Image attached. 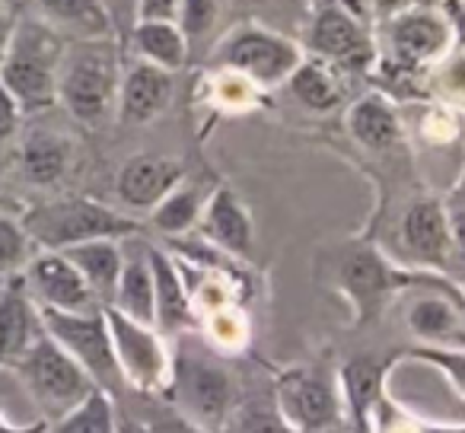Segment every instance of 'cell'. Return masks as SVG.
I'll return each mask as SVG.
<instances>
[{"label":"cell","instance_id":"7402d4cb","mask_svg":"<svg viewBox=\"0 0 465 433\" xmlns=\"http://www.w3.org/2000/svg\"><path fill=\"white\" fill-rule=\"evenodd\" d=\"M39 335V306L33 303L20 274H14L0 287V367H14Z\"/></svg>","mask_w":465,"mask_h":433},{"label":"cell","instance_id":"4316f807","mask_svg":"<svg viewBox=\"0 0 465 433\" xmlns=\"http://www.w3.org/2000/svg\"><path fill=\"white\" fill-rule=\"evenodd\" d=\"M131 45L137 58L175 74L188 64V39L175 20H134Z\"/></svg>","mask_w":465,"mask_h":433},{"label":"cell","instance_id":"f35d334b","mask_svg":"<svg viewBox=\"0 0 465 433\" xmlns=\"http://www.w3.org/2000/svg\"><path fill=\"white\" fill-rule=\"evenodd\" d=\"M48 430V420H39V424H29V427H20L14 420H7L0 414V433H45Z\"/></svg>","mask_w":465,"mask_h":433},{"label":"cell","instance_id":"277c9868","mask_svg":"<svg viewBox=\"0 0 465 433\" xmlns=\"http://www.w3.org/2000/svg\"><path fill=\"white\" fill-rule=\"evenodd\" d=\"M58 71V103L74 122L86 128H103L115 115L122 61L115 39L103 42H67Z\"/></svg>","mask_w":465,"mask_h":433},{"label":"cell","instance_id":"30bf717a","mask_svg":"<svg viewBox=\"0 0 465 433\" xmlns=\"http://www.w3.org/2000/svg\"><path fill=\"white\" fill-rule=\"evenodd\" d=\"M274 405L297 433H312L341 424L338 376L325 369L322 363L284 369L274 382Z\"/></svg>","mask_w":465,"mask_h":433},{"label":"cell","instance_id":"b9f144b4","mask_svg":"<svg viewBox=\"0 0 465 433\" xmlns=\"http://www.w3.org/2000/svg\"><path fill=\"white\" fill-rule=\"evenodd\" d=\"M414 433H462V427H430V424H420Z\"/></svg>","mask_w":465,"mask_h":433},{"label":"cell","instance_id":"603a6c76","mask_svg":"<svg viewBox=\"0 0 465 433\" xmlns=\"http://www.w3.org/2000/svg\"><path fill=\"white\" fill-rule=\"evenodd\" d=\"M344 128L351 141L370 153H389L401 143V118L382 93L354 99L344 112Z\"/></svg>","mask_w":465,"mask_h":433},{"label":"cell","instance_id":"d6a6232c","mask_svg":"<svg viewBox=\"0 0 465 433\" xmlns=\"http://www.w3.org/2000/svg\"><path fill=\"white\" fill-rule=\"evenodd\" d=\"M220 16V0H179V14H175V23L185 33L188 45L201 35H207L213 29Z\"/></svg>","mask_w":465,"mask_h":433},{"label":"cell","instance_id":"8d00e7d4","mask_svg":"<svg viewBox=\"0 0 465 433\" xmlns=\"http://www.w3.org/2000/svg\"><path fill=\"white\" fill-rule=\"evenodd\" d=\"M179 0H134V20H175Z\"/></svg>","mask_w":465,"mask_h":433},{"label":"cell","instance_id":"8fae6325","mask_svg":"<svg viewBox=\"0 0 465 433\" xmlns=\"http://www.w3.org/2000/svg\"><path fill=\"white\" fill-rule=\"evenodd\" d=\"M103 319L105 329H109L122 379L131 382L134 389H143V392H156V389L163 392L169 382V367H173L166 338L153 325L122 316L115 306H103Z\"/></svg>","mask_w":465,"mask_h":433},{"label":"cell","instance_id":"d4e9b609","mask_svg":"<svg viewBox=\"0 0 465 433\" xmlns=\"http://www.w3.org/2000/svg\"><path fill=\"white\" fill-rule=\"evenodd\" d=\"M124 240H93V242H80V246L61 249L67 261L80 271V278L86 280L93 293H96L99 303H109L112 293H115L118 274H122V261H124Z\"/></svg>","mask_w":465,"mask_h":433},{"label":"cell","instance_id":"7a4b0ae2","mask_svg":"<svg viewBox=\"0 0 465 433\" xmlns=\"http://www.w3.org/2000/svg\"><path fill=\"white\" fill-rule=\"evenodd\" d=\"M67 42L39 20H16L10 45L0 58V84L23 115L58 105V71Z\"/></svg>","mask_w":465,"mask_h":433},{"label":"cell","instance_id":"6da1fadb","mask_svg":"<svg viewBox=\"0 0 465 433\" xmlns=\"http://www.w3.org/2000/svg\"><path fill=\"white\" fill-rule=\"evenodd\" d=\"M325 271L331 278V287L354 310V329L373 325L392 303L395 293L408 290V287L446 284L443 274L437 278L430 271H405V268L392 265L389 255L370 240L344 242L341 249H335L325 261Z\"/></svg>","mask_w":465,"mask_h":433},{"label":"cell","instance_id":"9c48e42d","mask_svg":"<svg viewBox=\"0 0 465 433\" xmlns=\"http://www.w3.org/2000/svg\"><path fill=\"white\" fill-rule=\"evenodd\" d=\"M306 54L338 67V71H370L380 61V48L367 20L348 0H329L316 10L306 33Z\"/></svg>","mask_w":465,"mask_h":433},{"label":"cell","instance_id":"8992f818","mask_svg":"<svg viewBox=\"0 0 465 433\" xmlns=\"http://www.w3.org/2000/svg\"><path fill=\"white\" fill-rule=\"evenodd\" d=\"M14 373L26 386L29 399L48 418V424L58 420L64 411H71L77 401H84L96 389V382L86 376V369L58 341H52L45 331L14 363Z\"/></svg>","mask_w":465,"mask_h":433},{"label":"cell","instance_id":"484cf974","mask_svg":"<svg viewBox=\"0 0 465 433\" xmlns=\"http://www.w3.org/2000/svg\"><path fill=\"white\" fill-rule=\"evenodd\" d=\"M284 84L291 86L293 99H297L303 109L319 112V115L335 112L344 99L341 71L331 67V64H325V61L312 58V54H306V52H303V61L293 67V74L284 80Z\"/></svg>","mask_w":465,"mask_h":433},{"label":"cell","instance_id":"2e32d148","mask_svg":"<svg viewBox=\"0 0 465 433\" xmlns=\"http://www.w3.org/2000/svg\"><path fill=\"white\" fill-rule=\"evenodd\" d=\"M179 182H185V169L179 160L160 153H137L118 169L115 194L128 211H153Z\"/></svg>","mask_w":465,"mask_h":433},{"label":"cell","instance_id":"e0dca14e","mask_svg":"<svg viewBox=\"0 0 465 433\" xmlns=\"http://www.w3.org/2000/svg\"><path fill=\"white\" fill-rule=\"evenodd\" d=\"M201 233L211 246H217L220 252L236 255V259H249L255 246V227L249 217L246 204L240 201V194L230 185H220L217 192H211V198H204L201 207Z\"/></svg>","mask_w":465,"mask_h":433},{"label":"cell","instance_id":"cb8c5ba5","mask_svg":"<svg viewBox=\"0 0 465 433\" xmlns=\"http://www.w3.org/2000/svg\"><path fill=\"white\" fill-rule=\"evenodd\" d=\"M20 172L29 185L52 188L67 175L74 162V143L52 128H29L20 141Z\"/></svg>","mask_w":465,"mask_h":433},{"label":"cell","instance_id":"83f0119b","mask_svg":"<svg viewBox=\"0 0 465 433\" xmlns=\"http://www.w3.org/2000/svg\"><path fill=\"white\" fill-rule=\"evenodd\" d=\"M105 306H115L122 316L134 322L153 325V274H150L147 246L143 252H124L115 293Z\"/></svg>","mask_w":465,"mask_h":433},{"label":"cell","instance_id":"5b68a950","mask_svg":"<svg viewBox=\"0 0 465 433\" xmlns=\"http://www.w3.org/2000/svg\"><path fill=\"white\" fill-rule=\"evenodd\" d=\"M303 61V45L262 23H240L213 45L211 64L246 77L259 90L281 86Z\"/></svg>","mask_w":465,"mask_h":433},{"label":"cell","instance_id":"60d3db41","mask_svg":"<svg viewBox=\"0 0 465 433\" xmlns=\"http://www.w3.org/2000/svg\"><path fill=\"white\" fill-rule=\"evenodd\" d=\"M115 433H143V424H134V420H128V418H122V420L115 418Z\"/></svg>","mask_w":465,"mask_h":433},{"label":"cell","instance_id":"7bdbcfd3","mask_svg":"<svg viewBox=\"0 0 465 433\" xmlns=\"http://www.w3.org/2000/svg\"><path fill=\"white\" fill-rule=\"evenodd\" d=\"M312 433H348V430H341V424H335V427H325V430H312Z\"/></svg>","mask_w":465,"mask_h":433},{"label":"cell","instance_id":"d6986e66","mask_svg":"<svg viewBox=\"0 0 465 433\" xmlns=\"http://www.w3.org/2000/svg\"><path fill=\"white\" fill-rule=\"evenodd\" d=\"M386 373H389V363L367 354L351 357L338 369V392H341V405L348 408L351 433H373L376 411L382 408Z\"/></svg>","mask_w":465,"mask_h":433},{"label":"cell","instance_id":"f1b7e54d","mask_svg":"<svg viewBox=\"0 0 465 433\" xmlns=\"http://www.w3.org/2000/svg\"><path fill=\"white\" fill-rule=\"evenodd\" d=\"M201 207H204V192L198 185H179L150 211V223L163 236H185L192 227H198Z\"/></svg>","mask_w":465,"mask_h":433},{"label":"cell","instance_id":"7c38bea8","mask_svg":"<svg viewBox=\"0 0 465 433\" xmlns=\"http://www.w3.org/2000/svg\"><path fill=\"white\" fill-rule=\"evenodd\" d=\"M386 45L389 58L401 71H420L446 61L450 48L456 45V26L446 10L408 4L405 10L386 16Z\"/></svg>","mask_w":465,"mask_h":433},{"label":"cell","instance_id":"3957f363","mask_svg":"<svg viewBox=\"0 0 465 433\" xmlns=\"http://www.w3.org/2000/svg\"><path fill=\"white\" fill-rule=\"evenodd\" d=\"M20 223L42 252H61L93 240H131L141 233V223L134 217H124L115 207L80 194L42 201L23 213Z\"/></svg>","mask_w":465,"mask_h":433},{"label":"cell","instance_id":"e575fe53","mask_svg":"<svg viewBox=\"0 0 465 433\" xmlns=\"http://www.w3.org/2000/svg\"><path fill=\"white\" fill-rule=\"evenodd\" d=\"M443 217H446V227H450V233H452V240H456V246L462 249V242H465V221H462V179L452 185V192L446 194L443 201Z\"/></svg>","mask_w":465,"mask_h":433},{"label":"cell","instance_id":"44dd1931","mask_svg":"<svg viewBox=\"0 0 465 433\" xmlns=\"http://www.w3.org/2000/svg\"><path fill=\"white\" fill-rule=\"evenodd\" d=\"M35 20L64 42L115 39V16L105 0H33Z\"/></svg>","mask_w":465,"mask_h":433},{"label":"cell","instance_id":"52a82bcc","mask_svg":"<svg viewBox=\"0 0 465 433\" xmlns=\"http://www.w3.org/2000/svg\"><path fill=\"white\" fill-rule=\"evenodd\" d=\"M163 392L179 408V414L213 433L220 430L226 411L240 399V389H236L230 369L204 354H192V350H179L173 357L169 382Z\"/></svg>","mask_w":465,"mask_h":433},{"label":"cell","instance_id":"5bb4252c","mask_svg":"<svg viewBox=\"0 0 465 433\" xmlns=\"http://www.w3.org/2000/svg\"><path fill=\"white\" fill-rule=\"evenodd\" d=\"M23 284H26L29 297L35 306L45 310H64V312H86L99 310L96 293L86 287L80 271L64 259L61 252H35L20 271Z\"/></svg>","mask_w":465,"mask_h":433},{"label":"cell","instance_id":"4fadbf2b","mask_svg":"<svg viewBox=\"0 0 465 433\" xmlns=\"http://www.w3.org/2000/svg\"><path fill=\"white\" fill-rule=\"evenodd\" d=\"M399 242L418 265L443 274L450 268V259H462V249L456 246L450 227H446L443 204H440V198H430V194H420L401 211Z\"/></svg>","mask_w":465,"mask_h":433},{"label":"cell","instance_id":"f546056e","mask_svg":"<svg viewBox=\"0 0 465 433\" xmlns=\"http://www.w3.org/2000/svg\"><path fill=\"white\" fill-rule=\"evenodd\" d=\"M45 433H115V405L105 389H93L84 401L48 424Z\"/></svg>","mask_w":465,"mask_h":433},{"label":"cell","instance_id":"ab89813d","mask_svg":"<svg viewBox=\"0 0 465 433\" xmlns=\"http://www.w3.org/2000/svg\"><path fill=\"white\" fill-rule=\"evenodd\" d=\"M373 4V10L380 16H392V14H399V10H405L408 4H414V0H370Z\"/></svg>","mask_w":465,"mask_h":433},{"label":"cell","instance_id":"4dcf8cb0","mask_svg":"<svg viewBox=\"0 0 465 433\" xmlns=\"http://www.w3.org/2000/svg\"><path fill=\"white\" fill-rule=\"evenodd\" d=\"M217 433H297L291 424L284 420V414L278 411V405L272 401H240L226 411L223 424H220Z\"/></svg>","mask_w":465,"mask_h":433},{"label":"cell","instance_id":"ffe728a7","mask_svg":"<svg viewBox=\"0 0 465 433\" xmlns=\"http://www.w3.org/2000/svg\"><path fill=\"white\" fill-rule=\"evenodd\" d=\"M150 274H153V329L163 338H175L194 325V306L188 300L185 278L179 271V261L163 249L147 246Z\"/></svg>","mask_w":465,"mask_h":433},{"label":"cell","instance_id":"ba28073f","mask_svg":"<svg viewBox=\"0 0 465 433\" xmlns=\"http://www.w3.org/2000/svg\"><path fill=\"white\" fill-rule=\"evenodd\" d=\"M39 322L52 341H58L80 367L86 369L99 389L115 395L124 386L122 369L115 363V350H112V338L105 329L103 306L86 312H64V310H45L39 306Z\"/></svg>","mask_w":465,"mask_h":433},{"label":"cell","instance_id":"d590c367","mask_svg":"<svg viewBox=\"0 0 465 433\" xmlns=\"http://www.w3.org/2000/svg\"><path fill=\"white\" fill-rule=\"evenodd\" d=\"M143 433H213L207 430V427L194 424V420H188L185 414H166V418H156L150 420L147 427H143Z\"/></svg>","mask_w":465,"mask_h":433},{"label":"cell","instance_id":"1f68e13d","mask_svg":"<svg viewBox=\"0 0 465 433\" xmlns=\"http://www.w3.org/2000/svg\"><path fill=\"white\" fill-rule=\"evenodd\" d=\"M33 255H35V246L26 230H23V223L7 217V213H0V274H4V278L20 274Z\"/></svg>","mask_w":465,"mask_h":433},{"label":"cell","instance_id":"ac0fdd59","mask_svg":"<svg viewBox=\"0 0 465 433\" xmlns=\"http://www.w3.org/2000/svg\"><path fill=\"white\" fill-rule=\"evenodd\" d=\"M405 325L427 348H446V344L450 348H462V290L459 287H446V290L414 297L405 310Z\"/></svg>","mask_w":465,"mask_h":433},{"label":"cell","instance_id":"836d02e7","mask_svg":"<svg viewBox=\"0 0 465 433\" xmlns=\"http://www.w3.org/2000/svg\"><path fill=\"white\" fill-rule=\"evenodd\" d=\"M20 122H23V109L7 93V86L0 84V172H4V162H7L10 143L20 134Z\"/></svg>","mask_w":465,"mask_h":433},{"label":"cell","instance_id":"74e56055","mask_svg":"<svg viewBox=\"0 0 465 433\" xmlns=\"http://www.w3.org/2000/svg\"><path fill=\"white\" fill-rule=\"evenodd\" d=\"M16 20H20V16L14 14V7H7V4L0 0V58H4V52H7L10 35H14Z\"/></svg>","mask_w":465,"mask_h":433},{"label":"cell","instance_id":"9a60e30c","mask_svg":"<svg viewBox=\"0 0 465 433\" xmlns=\"http://www.w3.org/2000/svg\"><path fill=\"white\" fill-rule=\"evenodd\" d=\"M173 74L137 58L118 77L115 118L122 124H128V128H141V124L156 122L173 105Z\"/></svg>","mask_w":465,"mask_h":433}]
</instances>
